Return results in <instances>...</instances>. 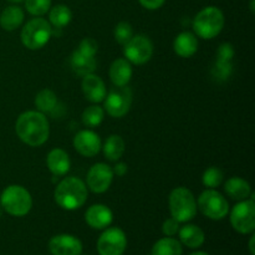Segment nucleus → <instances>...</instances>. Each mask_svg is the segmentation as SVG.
I'll use <instances>...</instances> for the list:
<instances>
[{"label": "nucleus", "mask_w": 255, "mask_h": 255, "mask_svg": "<svg viewBox=\"0 0 255 255\" xmlns=\"http://www.w3.org/2000/svg\"><path fill=\"white\" fill-rule=\"evenodd\" d=\"M15 132L27 146L39 147L49 138V121L42 112L26 111L17 117Z\"/></svg>", "instance_id": "f257e3e1"}, {"label": "nucleus", "mask_w": 255, "mask_h": 255, "mask_svg": "<svg viewBox=\"0 0 255 255\" xmlns=\"http://www.w3.org/2000/svg\"><path fill=\"white\" fill-rule=\"evenodd\" d=\"M87 187L80 178L66 177L57 184L55 189V202L66 211L79 209L87 201Z\"/></svg>", "instance_id": "f03ea898"}, {"label": "nucleus", "mask_w": 255, "mask_h": 255, "mask_svg": "<svg viewBox=\"0 0 255 255\" xmlns=\"http://www.w3.org/2000/svg\"><path fill=\"white\" fill-rule=\"evenodd\" d=\"M0 204L7 214L12 217H24L32 207V198L21 186L6 187L0 196Z\"/></svg>", "instance_id": "7ed1b4c3"}, {"label": "nucleus", "mask_w": 255, "mask_h": 255, "mask_svg": "<svg viewBox=\"0 0 255 255\" xmlns=\"http://www.w3.org/2000/svg\"><path fill=\"white\" fill-rule=\"evenodd\" d=\"M169 211L172 218L179 223L192 221L197 214V202L188 188L178 187L169 194Z\"/></svg>", "instance_id": "20e7f679"}, {"label": "nucleus", "mask_w": 255, "mask_h": 255, "mask_svg": "<svg viewBox=\"0 0 255 255\" xmlns=\"http://www.w3.org/2000/svg\"><path fill=\"white\" fill-rule=\"evenodd\" d=\"M224 15L219 7L207 6L196 15L193 29L202 39H213L223 30Z\"/></svg>", "instance_id": "39448f33"}, {"label": "nucleus", "mask_w": 255, "mask_h": 255, "mask_svg": "<svg viewBox=\"0 0 255 255\" xmlns=\"http://www.w3.org/2000/svg\"><path fill=\"white\" fill-rule=\"evenodd\" d=\"M52 27L42 17H35L27 21L21 30V42L30 50H39L49 42Z\"/></svg>", "instance_id": "423d86ee"}, {"label": "nucleus", "mask_w": 255, "mask_h": 255, "mask_svg": "<svg viewBox=\"0 0 255 255\" xmlns=\"http://www.w3.org/2000/svg\"><path fill=\"white\" fill-rule=\"evenodd\" d=\"M197 208L209 219L221 221L228 214L229 206L227 199L214 189H207L198 197Z\"/></svg>", "instance_id": "0eeeda50"}, {"label": "nucleus", "mask_w": 255, "mask_h": 255, "mask_svg": "<svg viewBox=\"0 0 255 255\" xmlns=\"http://www.w3.org/2000/svg\"><path fill=\"white\" fill-rule=\"evenodd\" d=\"M231 224L241 234L253 233L255 229L254 194L251 199L241 201L231 212Z\"/></svg>", "instance_id": "6e6552de"}, {"label": "nucleus", "mask_w": 255, "mask_h": 255, "mask_svg": "<svg viewBox=\"0 0 255 255\" xmlns=\"http://www.w3.org/2000/svg\"><path fill=\"white\" fill-rule=\"evenodd\" d=\"M126 60L136 65H143L151 60L153 55V44L144 35H134L126 45H124Z\"/></svg>", "instance_id": "1a4fd4ad"}, {"label": "nucleus", "mask_w": 255, "mask_h": 255, "mask_svg": "<svg viewBox=\"0 0 255 255\" xmlns=\"http://www.w3.org/2000/svg\"><path fill=\"white\" fill-rule=\"evenodd\" d=\"M127 238L122 229L107 228L97 241V252L100 255H122L126 251Z\"/></svg>", "instance_id": "9d476101"}, {"label": "nucleus", "mask_w": 255, "mask_h": 255, "mask_svg": "<svg viewBox=\"0 0 255 255\" xmlns=\"http://www.w3.org/2000/svg\"><path fill=\"white\" fill-rule=\"evenodd\" d=\"M132 105V91L129 87H115L105 100V110L112 117H124Z\"/></svg>", "instance_id": "9b49d317"}, {"label": "nucleus", "mask_w": 255, "mask_h": 255, "mask_svg": "<svg viewBox=\"0 0 255 255\" xmlns=\"http://www.w3.org/2000/svg\"><path fill=\"white\" fill-rule=\"evenodd\" d=\"M114 171L105 163H96L89 169L86 177L87 187L94 193H104L111 186L114 181Z\"/></svg>", "instance_id": "f8f14e48"}, {"label": "nucleus", "mask_w": 255, "mask_h": 255, "mask_svg": "<svg viewBox=\"0 0 255 255\" xmlns=\"http://www.w3.org/2000/svg\"><path fill=\"white\" fill-rule=\"evenodd\" d=\"M51 255H80L82 253V243L79 238L70 234H57L49 242Z\"/></svg>", "instance_id": "ddd939ff"}, {"label": "nucleus", "mask_w": 255, "mask_h": 255, "mask_svg": "<svg viewBox=\"0 0 255 255\" xmlns=\"http://www.w3.org/2000/svg\"><path fill=\"white\" fill-rule=\"evenodd\" d=\"M74 147L81 156L94 157L101 149V138L99 134L90 129H82L74 137Z\"/></svg>", "instance_id": "4468645a"}, {"label": "nucleus", "mask_w": 255, "mask_h": 255, "mask_svg": "<svg viewBox=\"0 0 255 255\" xmlns=\"http://www.w3.org/2000/svg\"><path fill=\"white\" fill-rule=\"evenodd\" d=\"M85 221L94 229H106L114 221L111 209L105 204H94L85 213Z\"/></svg>", "instance_id": "2eb2a0df"}, {"label": "nucleus", "mask_w": 255, "mask_h": 255, "mask_svg": "<svg viewBox=\"0 0 255 255\" xmlns=\"http://www.w3.org/2000/svg\"><path fill=\"white\" fill-rule=\"evenodd\" d=\"M81 86L85 97L90 102L99 104V102L104 101L105 97H106V86H105L101 77L95 75L94 72L84 76Z\"/></svg>", "instance_id": "dca6fc26"}, {"label": "nucleus", "mask_w": 255, "mask_h": 255, "mask_svg": "<svg viewBox=\"0 0 255 255\" xmlns=\"http://www.w3.org/2000/svg\"><path fill=\"white\" fill-rule=\"evenodd\" d=\"M46 164L49 171L54 176L61 177L65 176L70 171V158L69 154L61 148H55L50 151L46 157Z\"/></svg>", "instance_id": "f3484780"}, {"label": "nucleus", "mask_w": 255, "mask_h": 255, "mask_svg": "<svg viewBox=\"0 0 255 255\" xmlns=\"http://www.w3.org/2000/svg\"><path fill=\"white\" fill-rule=\"evenodd\" d=\"M132 77V67L128 60L117 59L110 67V79L112 84L117 87H124L128 85Z\"/></svg>", "instance_id": "a211bd4d"}, {"label": "nucleus", "mask_w": 255, "mask_h": 255, "mask_svg": "<svg viewBox=\"0 0 255 255\" xmlns=\"http://www.w3.org/2000/svg\"><path fill=\"white\" fill-rule=\"evenodd\" d=\"M70 64H71L72 71L81 77L92 74L96 69V59H95V56L84 54L79 50H75L72 52Z\"/></svg>", "instance_id": "6ab92c4d"}, {"label": "nucleus", "mask_w": 255, "mask_h": 255, "mask_svg": "<svg viewBox=\"0 0 255 255\" xmlns=\"http://www.w3.org/2000/svg\"><path fill=\"white\" fill-rule=\"evenodd\" d=\"M178 234L182 244L191 249L199 248L201 246H203L204 241H206L204 232L194 224H186L184 227L179 228Z\"/></svg>", "instance_id": "aec40b11"}, {"label": "nucleus", "mask_w": 255, "mask_h": 255, "mask_svg": "<svg viewBox=\"0 0 255 255\" xmlns=\"http://www.w3.org/2000/svg\"><path fill=\"white\" fill-rule=\"evenodd\" d=\"M173 49L177 55L181 57H191L194 55L198 49V40H197L196 35L192 32L184 31L181 32L178 36L176 37L173 42Z\"/></svg>", "instance_id": "412c9836"}, {"label": "nucleus", "mask_w": 255, "mask_h": 255, "mask_svg": "<svg viewBox=\"0 0 255 255\" xmlns=\"http://www.w3.org/2000/svg\"><path fill=\"white\" fill-rule=\"evenodd\" d=\"M224 191L228 194V197H231L234 201H246L251 197L252 194V188L251 184L243 178H239V177H233V178H229L226 182V186H224Z\"/></svg>", "instance_id": "4be33fe9"}, {"label": "nucleus", "mask_w": 255, "mask_h": 255, "mask_svg": "<svg viewBox=\"0 0 255 255\" xmlns=\"http://www.w3.org/2000/svg\"><path fill=\"white\" fill-rule=\"evenodd\" d=\"M24 21V11L19 6H7L0 15V25L6 31L16 30Z\"/></svg>", "instance_id": "5701e85b"}, {"label": "nucleus", "mask_w": 255, "mask_h": 255, "mask_svg": "<svg viewBox=\"0 0 255 255\" xmlns=\"http://www.w3.org/2000/svg\"><path fill=\"white\" fill-rule=\"evenodd\" d=\"M182 253L183 249L181 242L176 241L172 237L159 239L153 244L151 251V255H182Z\"/></svg>", "instance_id": "b1692460"}, {"label": "nucleus", "mask_w": 255, "mask_h": 255, "mask_svg": "<svg viewBox=\"0 0 255 255\" xmlns=\"http://www.w3.org/2000/svg\"><path fill=\"white\" fill-rule=\"evenodd\" d=\"M105 157L110 161H119L125 153V141L119 134H111L104 144Z\"/></svg>", "instance_id": "393cba45"}, {"label": "nucleus", "mask_w": 255, "mask_h": 255, "mask_svg": "<svg viewBox=\"0 0 255 255\" xmlns=\"http://www.w3.org/2000/svg\"><path fill=\"white\" fill-rule=\"evenodd\" d=\"M49 19H50V22H51V25L55 27V29H62V27L69 25V22L71 21L72 12L66 5L60 4V5H56V6H54L51 10H50Z\"/></svg>", "instance_id": "a878e982"}, {"label": "nucleus", "mask_w": 255, "mask_h": 255, "mask_svg": "<svg viewBox=\"0 0 255 255\" xmlns=\"http://www.w3.org/2000/svg\"><path fill=\"white\" fill-rule=\"evenodd\" d=\"M57 105V97L54 91L49 89H44L35 97V106L39 112H52Z\"/></svg>", "instance_id": "bb28decb"}, {"label": "nucleus", "mask_w": 255, "mask_h": 255, "mask_svg": "<svg viewBox=\"0 0 255 255\" xmlns=\"http://www.w3.org/2000/svg\"><path fill=\"white\" fill-rule=\"evenodd\" d=\"M104 109L97 105H92L82 112V124L87 127H96L104 121Z\"/></svg>", "instance_id": "cd10ccee"}, {"label": "nucleus", "mask_w": 255, "mask_h": 255, "mask_svg": "<svg viewBox=\"0 0 255 255\" xmlns=\"http://www.w3.org/2000/svg\"><path fill=\"white\" fill-rule=\"evenodd\" d=\"M202 182H203L204 186L208 187V188H217V187L221 186L222 182H223V172L219 168H217V167H209V168L206 169V172L203 173Z\"/></svg>", "instance_id": "c85d7f7f"}, {"label": "nucleus", "mask_w": 255, "mask_h": 255, "mask_svg": "<svg viewBox=\"0 0 255 255\" xmlns=\"http://www.w3.org/2000/svg\"><path fill=\"white\" fill-rule=\"evenodd\" d=\"M233 72V64L232 61H222V60H217L216 65L212 69V75L214 79L219 82H223L228 80Z\"/></svg>", "instance_id": "c756f323"}, {"label": "nucleus", "mask_w": 255, "mask_h": 255, "mask_svg": "<svg viewBox=\"0 0 255 255\" xmlns=\"http://www.w3.org/2000/svg\"><path fill=\"white\" fill-rule=\"evenodd\" d=\"M25 7L34 16H41L50 10L51 0H25Z\"/></svg>", "instance_id": "7c9ffc66"}, {"label": "nucleus", "mask_w": 255, "mask_h": 255, "mask_svg": "<svg viewBox=\"0 0 255 255\" xmlns=\"http://www.w3.org/2000/svg\"><path fill=\"white\" fill-rule=\"evenodd\" d=\"M132 36H133V29H132L129 22L121 21L117 24L116 27H115V39H116L117 42L121 44L122 46L126 45L127 42L131 40Z\"/></svg>", "instance_id": "2f4dec72"}, {"label": "nucleus", "mask_w": 255, "mask_h": 255, "mask_svg": "<svg viewBox=\"0 0 255 255\" xmlns=\"http://www.w3.org/2000/svg\"><path fill=\"white\" fill-rule=\"evenodd\" d=\"M234 56V47L229 42H223L217 51V60L222 61H232Z\"/></svg>", "instance_id": "473e14b6"}, {"label": "nucleus", "mask_w": 255, "mask_h": 255, "mask_svg": "<svg viewBox=\"0 0 255 255\" xmlns=\"http://www.w3.org/2000/svg\"><path fill=\"white\" fill-rule=\"evenodd\" d=\"M77 50L84 52V54L95 56L97 52V42L95 41L94 39H91V37H85V39L80 42Z\"/></svg>", "instance_id": "72a5a7b5"}, {"label": "nucleus", "mask_w": 255, "mask_h": 255, "mask_svg": "<svg viewBox=\"0 0 255 255\" xmlns=\"http://www.w3.org/2000/svg\"><path fill=\"white\" fill-rule=\"evenodd\" d=\"M179 231V222H177L174 218L166 219L162 224V232L166 237H173L178 233Z\"/></svg>", "instance_id": "f704fd0d"}, {"label": "nucleus", "mask_w": 255, "mask_h": 255, "mask_svg": "<svg viewBox=\"0 0 255 255\" xmlns=\"http://www.w3.org/2000/svg\"><path fill=\"white\" fill-rule=\"evenodd\" d=\"M143 7L148 10H156L164 4L166 0H138Z\"/></svg>", "instance_id": "c9c22d12"}, {"label": "nucleus", "mask_w": 255, "mask_h": 255, "mask_svg": "<svg viewBox=\"0 0 255 255\" xmlns=\"http://www.w3.org/2000/svg\"><path fill=\"white\" fill-rule=\"evenodd\" d=\"M114 171V173H116L117 176H124V174H126L127 172V164L126 163H122V162H120V163H117L116 166H115V168L112 169Z\"/></svg>", "instance_id": "e433bc0d"}, {"label": "nucleus", "mask_w": 255, "mask_h": 255, "mask_svg": "<svg viewBox=\"0 0 255 255\" xmlns=\"http://www.w3.org/2000/svg\"><path fill=\"white\" fill-rule=\"evenodd\" d=\"M254 242H255V236H252L251 237V241H249V252H251L252 255H255Z\"/></svg>", "instance_id": "4c0bfd02"}, {"label": "nucleus", "mask_w": 255, "mask_h": 255, "mask_svg": "<svg viewBox=\"0 0 255 255\" xmlns=\"http://www.w3.org/2000/svg\"><path fill=\"white\" fill-rule=\"evenodd\" d=\"M191 255H209V254L206 253V252H194V253H192Z\"/></svg>", "instance_id": "58836bf2"}, {"label": "nucleus", "mask_w": 255, "mask_h": 255, "mask_svg": "<svg viewBox=\"0 0 255 255\" xmlns=\"http://www.w3.org/2000/svg\"><path fill=\"white\" fill-rule=\"evenodd\" d=\"M7 1H10V2H21V1H24V0H7Z\"/></svg>", "instance_id": "ea45409f"}, {"label": "nucleus", "mask_w": 255, "mask_h": 255, "mask_svg": "<svg viewBox=\"0 0 255 255\" xmlns=\"http://www.w3.org/2000/svg\"><path fill=\"white\" fill-rule=\"evenodd\" d=\"M80 255H81V254H80Z\"/></svg>", "instance_id": "a19ab883"}]
</instances>
